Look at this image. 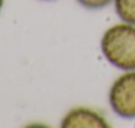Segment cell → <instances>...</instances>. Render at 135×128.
Returning a JSON list of instances; mask_svg holds the SVG:
<instances>
[{"mask_svg": "<svg viewBox=\"0 0 135 128\" xmlns=\"http://www.w3.org/2000/svg\"><path fill=\"white\" fill-rule=\"evenodd\" d=\"M102 57L120 71L135 70V25L120 21L110 25L101 37Z\"/></svg>", "mask_w": 135, "mask_h": 128, "instance_id": "obj_1", "label": "cell"}, {"mask_svg": "<svg viewBox=\"0 0 135 128\" xmlns=\"http://www.w3.org/2000/svg\"><path fill=\"white\" fill-rule=\"evenodd\" d=\"M111 111L122 119H135V70L122 71L107 94Z\"/></svg>", "mask_w": 135, "mask_h": 128, "instance_id": "obj_2", "label": "cell"}, {"mask_svg": "<svg viewBox=\"0 0 135 128\" xmlns=\"http://www.w3.org/2000/svg\"><path fill=\"white\" fill-rule=\"evenodd\" d=\"M60 125L64 128H106L110 127V123L98 110L78 106L66 111Z\"/></svg>", "mask_w": 135, "mask_h": 128, "instance_id": "obj_3", "label": "cell"}, {"mask_svg": "<svg viewBox=\"0 0 135 128\" xmlns=\"http://www.w3.org/2000/svg\"><path fill=\"white\" fill-rule=\"evenodd\" d=\"M113 6L120 21L135 25V0H114Z\"/></svg>", "mask_w": 135, "mask_h": 128, "instance_id": "obj_4", "label": "cell"}, {"mask_svg": "<svg viewBox=\"0 0 135 128\" xmlns=\"http://www.w3.org/2000/svg\"><path fill=\"white\" fill-rule=\"evenodd\" d=\"M76 2L85 9L90 11H98L109 7L110 4L114 3V0H76Z\"/></svg>", "mask_w": 135, "mask_h": 128, "instance_id": "obj_5", "label": "cell"}, {"mask_svg": "<svg viewBox=\"0 0 135 128\" xmlns=\"http://www.w3.org/2000/svg\"><path fill=\"white\" fill-rule=\"evenodd\" d=\"M3 7H4V0H0V12H2Z\"/></svg>", "mask_w": 135, "mask_h": 128, "instance_id": "obj_6", "label": "cell"}, {"mask_svg": "<svg viewBox=\"0 0 135 128\" xmlns=\"http://www.w3.org/2000/svg\"><path fill=\"white\" fill-rule=\"evenodd\" d=\"M45 2H52V0H45Z\"/></svg>", "mask_w": 135, "mask_h": 128, "instance_id": "obj_7", "label": "cell"}]
</instances>
